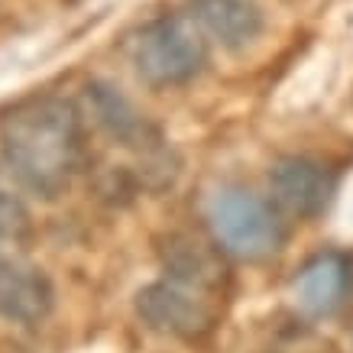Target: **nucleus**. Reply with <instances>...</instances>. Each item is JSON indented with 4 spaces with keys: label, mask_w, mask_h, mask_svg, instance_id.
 Here are the masks:
<instances>
[{
    "label": "nucleus",
    "mask_w": 353,
    "mask_h": 353,
    "mask_svg": "<svg viewBox=\"0 0 353 353\" xmlns=\"http://www.w3.org/2000/svg\"><path fill=\"white\" fill-rule=\"evenodd\" d=\"M0 146L23 188L55 198L81 162V117L65 97H30L3 114Z\"/></svg>",
    "instance_id": "1"
},
{
    "label": "nucleus",
    "mask_w": 353,
    "mask_h": 353,
    "mask_svg": "<svg viewBox=\"0 0 353 353\" xmlns=\"http://www.w3.org/2000/svg\"><path fill=\"white\" fill-rule=\"evenodd\" d=\"M133 68L143 85L179 88L208 65V39L192 17H156L133 39Z\"/></svg>",
    "instance_id": "2"
},
{
    "label": "nucleus",
    "mask_w": 353,
    "mask_h": 353,
    "mask_svg": "<svg viewBox=\"0 0 353 353\" xmlns=\"http://www.w3.org/2000/svg\"><path fill=\"white\" fill-rule=\"evenodd\" d=\"M208 221L217 243L240 259H266L285 243V227L276 208L243 188L217 192L208 208Z\"/></svg>",
    "instance_id": "3"
},
{
    "label": "nucleus",
    "mask_w": 353,
    "mask_h": 353,
    "mask_svg": "<svg viewBox=\"0 0 353 353\" xmlns=\"http://www.w3.org/2000/svg\"><path fill=\"white\" fill-rule=\"evenodd\" d=\"M137 314L156 334L179 341H201L214 331V311L208 308L198 292L179 282H150L137 292Z\"/></svg>",
    "instance_id": "4"
},
{
    "label": "nucleus",
    "mask_w": 353,
    "mask_h": 353,
    "mask_svg": "<svg viewBox=\"0 0 353 353\" xmlns=\"http://www.w3.org/2000/svg\"><path fill=\"white\" fill-rule=\"evenodd\" d=\"M269 192L272 201L292 217H318L334 201L337 182L327 165L308 156H285L269 169Z\"/></svg>",
    "instance_id": "5"
},
{
    "label": "nucleus",
    "mask_w": 353,
    "mask_h": 353,
    "mask_svg": "<svg viewBox=\"0 0 353 353\" xmlns=\"http://www.w3.org/2000/svg\"><path fill=\"white\" fill-rule=\"evenodd\" d=\"M85 108L97 127L104 130L114 143L137 152V159L152 150H159L165 143L159 130L146 120V114H139L137 104L127 94H120L114 85H108V81H88Z\"/></svg>",
    "instance_id": "6"
},
{
    "label": "nucleus",
    "mask_w": 353,
    "mask_h": 353,
    "mask_svg": "<svg viewBox=\"0 0 353 353\" xmlns=\"http://www.w3.org/2000/svg\"><path fill=\"white\" fill-rule=\"evenodd\" d=\"M156 253L172 282H179L185 289L217 292L221 285H227V263L221 250L201 236L185 234V230L165 234L156 240Z\"/></svg>",
    "instance_id": "7"
},
{
    "label": "nucleus",
    "mask_w": 353,
    "mask_h": 353,
    "mask_svg": "<svg viewBox=\"0 0 353 353\" xmlns=\"http://www.w3.org/2000/svg\"><path fill=\"white\" fill-rule=\"evenodd\" d=\"M188 17L230 52L253 46L263 32V10L256 0H188Z\"/></svg>",
    "instance_id": "8"
},
{
    "label": "nucleus",
    "mask_w": 353,
    "mask_h": 353,
    "mask_svg": "<svg viewBox=\"0 0 353 353\" xmlns=\"http://www.w3.org/2000/svg\"><path fill=\"white\" fill-rule=\"evenodd\" d=\"M55 289L43 269L0 259V318L13 324H39L52 311Z\"/></svg>",
    "instance_id": "9"
},
{
    "label": "nucleus",
    "mask_w": 353,
    "mask_h": 353,
    "mask_svg": "<svg viewBox=\"0 0 353 353\" xmlns=\"http://www.w3.org/2000/svg\"><path fill=\"white\" fill-rule=\"evenodd\" d=\"M347 263L341 256H318L295 279V299L308 314H327L341 305L343 292H347Z\"/></svg>",
    "instance_id": "10"
},
{
    "label": "nucleus",
    "mask_w": 353,
    "mask_h": 353,
    "mask_svg": "<svg viewBox=\"0 0 353 353\" xmlns=\"http://www.w3.org/2000/svg\"><path fill=\"white\" fill-rule=\"evenodd\" d=\"M30 234V211L26 204L10 192H0V243L3 240H23Z\"/></svg>",
    "instance_id": "11"
}]
</instances>
